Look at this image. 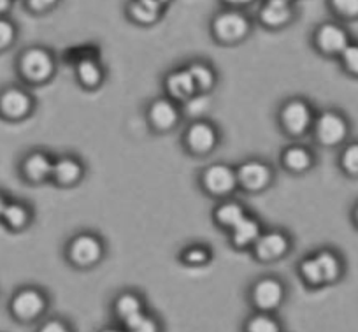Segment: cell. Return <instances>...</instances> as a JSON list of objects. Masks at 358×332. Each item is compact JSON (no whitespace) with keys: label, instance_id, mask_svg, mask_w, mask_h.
Instances as JSON below:
<instances>
[{"label":"cell","instance_id":"cell-19","mask_svg":"<svg viewBox=\"0 0 358 332\" xmlns=\"http://www.w3.org/2000/svg\"><path fill=\"white\" fill-rule=\"evenodd\" d=\"M0 223L11 233H20L25 229L30 223V209L27 204L20 202V200H9L6 206Z\"/></svg>","mask_w":358,"mask_h":332},{"label":"cell","instance_id":"cell-11","mask_svg":"<svg viewBox=\"0 0 358 332\" xmlns=\"http://www.w3.org/2000/svg\"><path fill=\"white\" fill-rule=\"evenodd\" d=\"M69 255H71L72 262L78 265H92L99 262L102 257V244L97 237L88 236V234H81L76 237L69 248Z\"/></svg>","mask_w":358,"mask_h":332},{"label":"cell","instance_id":"cell-40","mask_svg":"<svg viewBox=\"0 0 358 332\" xmlns=\"http://www.w3.org/2000/svg\"><path fill=\"white\" fill-rule=\"evenodd\" d=\"M8 202H9V199H8V197H6V193L2 192V190H0V218H2V213H4V209H6V206H8Z\"/></svg>","mask_w":358,"mask_h":332},{"label":"cell","instance_id":"cell-35","mask_svg":"<svg viewBox=\"0 0 358 332\" xmlns=\"http://www.w3.org/2000/svg\"><path fill=\"white\" fill-rule=\"evenodd\" d=\"M130 332H157V324L151 318L144 317L143 313L134 317L132 320L125 321Z\"/></svg>","mask_w":358,"mask_h":332},{"label":"cell","instance_id":"cell-1","mask_svg":"<svg viewBox=\"0 0 358 332\" xmlns=\"http://www.w3.org/2000/svg\"><path fill=\"white\" fill-rule=\"evenodd\" d=\"M16 71L20 78L32 85L46 83L55 74V57L43 46L25 48L16 58Z\"/></svg>","mask_w":358,"mask_h":332},{"label":"cell","instance_id":"cell-7","mask_svg":"<svg viewBox=\"0 0 358 332\" xmlns=\"http://www.w3.org/2000/svg\"><path fill=\"white\" fill-rule=\"evenodd\" d=\"M294 2H287V0H264L260 9H258V22L265 29H285L294 22Z\"/></svg>","mask_w":358,"mask_h":332},{"label":"cell","instance_id":"cell-27","mask_svg":"<svg viewBox=\"0 0 358 332\" xmlns=\"http://www.w3.org/2000/svg\"><path fill=\"white\" fill-rule=\"evenodd\" d=\"M18 25L9 16H0V55L11 50L18 41Z\"/></svg>","mask_w":358,"mask_h":332},{"label":"cell","instance_id":"cell-25","mask_svg":"<svg viewBox=\"0 0 358 332\" xmlns=\"http://www.w3.org/2000/svg\"><path fill=\"white\" fill-rule=\"evenodd\" d=\"M188 71H190L192 78H194L195 88L201 90V92H208V90L213 88V85L216 81V76L208 64L195 62V64H192L188 67Z\"/></svg>","mask_w":358,"mask_h":332},{"label":"cell","instance_id":"cell-3","mask_svg":"<svg viewBox=\"0 0 358 332\" xmlns=\"http://www.w3.org/2000/svg\"><path fill=\"white\" fill-rule=\"evenodd\" d=\"M301 272L313 285L336 282L343 272V264L334 251L323 250L315 257L306 258L301 265Z\"/></svg>","mask_w":358,"mask_h":332},{"label":"cell","instance_id":"cell-34","mask_svg":"<svg viewBox=\"0 0 358 332\" xmlns=\"http://www.w3.org/2000/svg\"><path fill=\"white\" fill-rule=\"evenodd\" d=\"M341 62L346 72L358 78V44H350L341 55Z\"/></svg>","mask_w":358,"mask_h":332},{"label":"cell","instance_id":"cell-28","mask_svg":"<svg viewBox=\"0 0 358 332\" xmlns=\"http://www.w3.org/2000/svg\"><path fill=\"white\" fill-rule=\"evenodd\" d=\"M116 313L122 317V320L129 321L132 320L134 317L143 313V306H141V300L137 299L132 293H125V296L120 297L116 300Z\"/></svg>","mask_w":358,"mask_h":332},{"label":"cell","instance_id":"cell-6","mask_svg":"<svg viewBox=\"0 0 358 332\" xmlns=\"http://www.w3.org/2000/svg\"><path fill=\"white\" fill-rule=\"evenodd\" d=\"M350 44V34L339 23H322L315 30V46L320 53L329 55V57H341Z\"/></svg>","mask_w":358,"mask_h":332},{"label":"cell","instance_id":"cell-18","mask_svg":"<svg viewBox=\"0 0 358 332\" xmlns=\"http://www.w3.org/2000/svg\"><path fill=\"white\" fill-rule=\"evenodd\" d=\"M165 86H167L169 93L176 99L188 100L197 88H195L194 78H192L190 71L187 69H178V71H172L171 74L165 79Z\"/></svg>","mask_w":358,"mask_h":332},{"label":"cell","instance_id":"cell-30","mask_svg":"<svg viewBox=\"0 0 358 332\" xmlns=\"http://www.w3.org/2000/svg\"><path fill=\"white\" fill-rule=\"evenodd\" d=\"M341 167L350 176H358V143H351L341 155Z\"/></svg>","mask_w":358,"mask_h":332},{"label":"cell","instance_id":"cell-2","mask_svg":"<svg viewBox=\"0 0 358 332\" xmlns=\"http://www.w3.org/2000/svg\"><path fill=\"white\" fill-rule=\"evenodd\" d=\"M211 32L222 44H237L251 32V22L241 9H222L211 22Z\"/></svg>","mask_w":358,"mask_h":332},{"label":"cell","instance_id":"cell-17","mask_svg":"<svg viewBox=\"0 0 358 332\" xmlns=\"http://www.w3.org/2000/svg\"><path fill=\"white\" fill-rule=\"evenodd\" d=\"M164 11L165 9L151 4L148 0H130L129 6H127V15H129V18L134 23H137V25L143 27H150L160 22V18L164 16Z\"/></svg>","mask_w":358,"mask_h":332},{"label":"cell","instance_id":"cell-41","mask_svg":"<svg viewBox=\"0 0 358 332\" xmlns=\"http://www.w3.org/2000/svg\"><path fill=\"white\" fill-rule=\"evenodd\" d=\"M148 2H151V4L158 6V8H162V9H165L169 4H171L172 0H148Z\"/></svg>","mask_w":358,"mask_h":332},{"label":"cell","instance_id":"cell-31","mask_svg":"<svg viewBox=\"0 0 358 332\" xmlns=\"http://www.w3.org/2000/svg\"><path fill=\"white\" fill-rule=\"evenodd\" d=\"M209 104H211V100H209L208 95H192L190 99L187 100L185 111H187V115L190 116H202L204 113H208Z\"/></svg>","mask_w":358,"mask_h":332},{"label":"cell","instance_id":"cell-14","mask_svg":"<svg viewBox=\"0 0 358 332\" xmlns=\"http://www.w3.org/2000/svg\"><path fill=\"white\" fill-rule=\"evenodd\" d=\"M255 251L260 261H276L288 251V240L281 233H268L255 243Z\"/></svg>","mask_w":358,"mask_h":332},{"label":"cell","instance_id":"cell-21","mask_svg":"<svg viewBox=\"0 0 358 332\" xmlns=\"http://www.w3.org/2000/svg\"><path fill=\"white\" fill-rule=\"evenodd\" d=\"M260 226L258 221L253 218L246 216L244 220H241L236 227L232 229V241L234 244L241 248H246L250 244H255L260 240Z\"/></svg>","mask_w":358,"mask_h":332},{"label":"cell","instance_id":"cell-10","mask_svg":"<svg viewBox=\"0 0 358 332\" xmlns=\"http://www.w3.org/2000/svg\"><path fill=\"white\" fill-rule=\"evenodd\" d=\"M202 179H204V186L209 193H213V195H227V193L236 188L237 172H234L225 164H215L206 169Z\"/></svg>","mask_w":358,"mask_h":332},{"label":"cell","instance_id":"cell-23","mask_svg":"<svg viewBox=\"0 0 358 332\" xmlns=\"http://www.w3.org/2000/svg\"><path fill=\"white\" fill-rule=\"evenodd\" d=\"M102 76H104L102 74V67L99 65L97 60H94V58H83V60H79L78 78L83 85L94 88V86L101 85Z\"/></svg>","mask_w":358,"mask_h":332},{"label":"cell","instance_id":"cell-44","mask_svg":"<svg viewBox=\"0 0 358 332\" xmlns=\"http://www.w3.org/2000/svg\"><path fill=\"white\" fill-rule=\"evenodd\" d=\"M287 2H294V0H287Z\"/></svg>","mask_w":358,"mask_h":332},{"label":"cell","instance_id":"cell-20","mask_svg":"<svg viewBox=\"0 0 358 332\" xmlns=\"http://www.w3.org/2000/svg\"><path fill=\"white\" fill-rule=\"evenodd\" d=\"M150 120L158 130H169L178 123V109L172 102L160 99L151 104Z\"/></svg>","mask_w":358,"mask_h":332},{"label":"cell","instance_id":"cell-12","mask_svg":"<svg viewBox=\"0 0 358 332\" xmlns=\"http://www.w3.org/2000/svg\"><path fill=\"white\" fill-rule=\"evenodd\" d=\"M55 162L43 151L29 153L22 162V174L30 183H43L53 176Z\"/></svg>","mask_w":358,"mask_h":332},{"label":"cell","instance_id":"cell-13","mask_svg":"<svg viewBox=\"0 0 358 332\" xmlns=\"http://www.w3.org/2000/svg\"><path fill=\"white\" fill-rule=\"evenodd\" d=\"M271 181V169L262 162H246L237 171V183L244 186L251 192H258V190L265 188Z\"/></svg>","mask_w":358,"mask_h":332},{"label":"cell","instance_id":"cell-4","mask_svg":"<svg viewBox=\"0 0 358 332\" xmlns=\"http://www.w3.org/2000/svg\"><path fill=\"white\" fill-rule=\"evenodd\" d=\"M34 100L22 86H6L0 90V118L6 122H22L32 113Z\"/></svg>","mask_w":358,"mask_h":332},{"label":"cell","instance_id":"cell-38","mask_svg":"<svg viewBox=\"0 0 358 332\" xmlns=\"http://www.w3.org/2000/svg\"><path fill=\"white\" fill-rule=\"evenodd\" d=\"M222 2L227 6V8L241 9V11H243V9L248 8V6L255 4L257 0H222Z\"/></svg>","mask_w":358,"mask_h":332},{"label":"cell","instance_id":"cell-22","mask_svg":"<svg viewBox=\"0 0 358 332\" xmlns=\"http://www.w3.org/2000/svg\"><path fill=\"white\" fill-rule=\"evenodd\" d=\"M81 174L83 169L79 162H76L74 158H60L53 164V176L51 178L60 185H72V183L79 181Z\"/></svg>","mask_w":358,"mask_h":332},{"label":"cell","instance_id":"cell-16","mask_svg":"<svg viewBox=\"0 0 358 332\" xmlns=\"http://www.w3.org/2000/svg\"><path fill=\"white\" fill-rule=\"evenodd\" d=\"M187 144L195 153H208L216 144V132L209 123H194L187 132Z\"/></svg>","mask_w":358,"mask_h":332},{"label":"cell","instance_id":"cell-43","mask_svg":"<svg viewBox=\"0 0 358 332\" xmlns=\"http://www.w3.org/2000/svg\"><path fill=\"white\" fill-rule=\"evenodd\" d=\"M104 332H122V331H116V328H108V331H104Z\"/></svg>","mask_w":358,"mask_h":332},{"label":"cell","instance_id":"cell-26","mask_svg":"<svg viewBox=\"0 0 358 332\" xmlns=\"http://www.w3.org/2000/svg\"><path fill=\"white\" fill-rule=\"evenodd\" d=\"M283 162L290 171L302 172L311 167V155L304 148H288L283 155Z\"/></svg>","mask_w":358,"mask_h":332},{"label":"cell","instance_id":"cell-29","mask_svg":"<svg viewBox=\"0 0 358 332\" xmlns=\"http://www.w3.org/2000/svg\"><path fill=\"white\" fill-rule=\"evenodd\" d=\"M329 6L339 18H358V0H329Z\"/></svg>","mask_w":358,"mask_h":332},{"label":"cell","instance_id":"cell-33","mask_svg":"<svg viewBox=\"0 0 358 332\" xmlns=\"http://www.w3.org/2000/svg\"><path fill=\"white\" fill-rule=\"evenodd\" d=\"M60 0H23V6L32 15H46L58 8Z\"/></svg>","mask_w":358,"mask_h":332},{"label":"cell","instance_id":"cell-8","mask_svg":"<svg viewBox=\"0 0 358 332\" xmlns=\"http://www.w3.org/2000/svg\"><path fill=\"white\" fill-rule=\"evenodd\" d=\"M46 307L44 296L36 289H22L11 297L9 310L16 320L30 321L39 317Z\"/></svg>","mask_w":358,"mask_h":332},{"label":"cell","instance_id":"cell-37","mask_svg":"<svg viewBox=\"0 0 358 332\" xmlns=\"http://www.w3.org/2000/svg\"><path fill=\"white\" fill-rule=\"evenodd\" d=\"M39 332H69V328L65 327L62 321L58 320H51V321H46V324L41 327Z\"/></svg>","mask_w":358,"mask_h":332},{"label":"cell","instance_id":"cell-9","mask_svg":"<svg viewBox=\"0 0 358 332\" xmlns=\"http://www.w3.org/2000/svg\"><path fill=\"white\" fill-rule=\"evenodd\" d=\"M281 123L288 134L301 136L313 123L311 107L304 100H292L281 111Z\"/></svg>","mask_w":358,"mask_h":332},{"label":"cell","instance_id":"cell-36","mask_svg":"<svg viewBox=\"0 0 358 332\" xmlns=\"http://www.w3.org/2000/svg\"><path fill=\"white\" fill-rule=\"evenodd\" d=\"M185 262H188V264H204V262L209 261V254L204 250V248L201 247H194V248H188L187 251H185L183 255Z\"/></svg>","mask_w":358,"mask_h":332},{"label":"cell","instance_id":"cell-24","mask_svg":"<svg viewBox=\"0 0 358 332\" xmlns=\"http://www.w3.org/2000/svg\"><path fill=\"white\" fill-rule=\"evenodd\" d=\"M244 218H246V211H244V207L237 202H225L216 209V221L223 227L234 229V227H236L241 220H244Z\"/></svg>","mask_w":358,"mask_h":332},{"label":"cell","instance_id":"cell-32","mask_svg":"<svg viewBox=\"0 0 358 332\" xmlns=\"http://www.w3.org/2000/svg\"><path fill=\"white\" fill-rule=\"evenodd\" d=\"M248 332H280V325L271 317L258 314L248 324Z\"/></svg>","mask_w":358,"mask_h":332},{"label":"cell","instance_id":"cell-5","mask_svg":"<svg viewBox=\"0 0 358 332\" xmlns=\"http://www.w3.org/2000/svg\"><path fill=\"white\" fill-rule=\"evenodd\" d=\"M315 134L316 139L325 146H337L346 141L348 134H350V125L341 113L325 111L316 118Z\"/></svg>","mask_w":358,"mask_h":332},{"label":"cell","instance_id":"cell-42","mask_svg":"<svg viewBox=\"0 0 358 332\" xmlns=\"http://www.w3.org/2000/svg\"><path fill=\"white\" fill-rule=\"evenodd\" d=\"M355 221H357V226H358V206L357 209H355Z\"/></svg>","mask_w":358,"mask_h":332},{"label":"cell","instance_id":"cell-39","mask_svg":"<svg viewBox=\"0 0 358 332\" xmlns=\"http://www.w3.org/2000/svg\"><path fill=\"white\" fill-rule=\"evenodd\" d=\"M13 6H15V0H0V16H9Z\"/></svg>","mask_w":358,"mask_h":332},{"label":"cell","instance_id":"cell-15","mask_svg":"<svg viewBox=\"0 0 358 332\" xmlns=\"http://www.w3.org/2000/svg\"><path fill=\"white\" fill-rule=\"evenodd\" d=\"M253 299L262 310H273L283 299V286L280 282L265 278L258 282L253 289Z\"/></svg>","mask_w":358,"mask_h":332}]
</instances>
